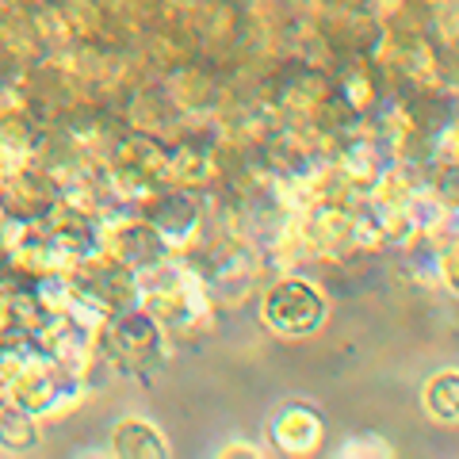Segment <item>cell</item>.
Listing matches in <instances>:
<instances>
[{
	"mask_svg": "<svg viewBox=\"0 0 459 459\" xmlns=\"http://www.w3.org/2000/svg\"><path fill=\"white\" fill-rule=\"evenodd\" d=\"M165 333L169 329L157 322L142 303L123 307L100 325V356H104V364L119 368V371L146 376V368L161 360Z\"/></svg>",
	"mask_w": 459,
	"mask_h": 459,
	"instance_id": "6da1fadb",
	"label": "cell"
},
{
	"mask_svg": "<svg viewBox=\"0 0 459 459\" xmlns=\"http://www.w3.org/2000/svg\"><path fill=\"white\" fill-rule=\"evenodd\" d=\"M341 455H391V448H386V440L383 437H376V433H360V437H349L344 440V448H341Z\"/></svg>",
	"mask_w": 459,
	"mask_h": 459,
	"instance_id": "4fadbf2b",
	"label": "cell"
},
{
	"mask_svg": "<svg viewBox=\"0 0 459 459\" xmlns=\"http://www.w3.org/2000/svg\"><path fill=\"white\" fill-rule=\"evenodd\" d=\"M421 402L433 421L459 425V368H444L437 376H429Z\"/></svg>",
	"mask_w": 459,
	"mask_h": 459,
	"instance_id": "30bf717a",
	"label": "cell"
},
{
	"mask_svg": "<svg viewBox=\"0 0 459 459\" xmlns=\"http://www.w3.org/2000/svg\"><path fill=\"white\" fill-rule=\"evenodd\" d=\"M261 318L272 333L280 337H310L318 333L329 318V299L314 280L303 276H280L268 283V291L261 299Z\"/></svg>",
	"mask_w": 459,
	"mask_h": 459,
	"instance_id": "7a4b0ae2",
	"label": "cell"
},
{
	"mask_svg": "<svg viewBox=\"0 0 459 459\" xmlns=\"http://www.w3.org/2000/svg\"><path fill=\"white\" fill-rule=\"evenodd\" d=\"M268 440L276 444L283 455H310L322 448L325 421L310 402H283L268 421Z\"/></svg>",
	"mask_w": 459,
	"mask_h": 459,
	"instance_id": "277c9868",
	"label": "cell"
},
{
	"mask_svg": "<svg viewBox=\"0 0 459 459\" xmlns=\"http://www.w3.org/2000/svg\"><path fill=\"white\" fill-rule=\"evenodd\" d=\"M96 241H100V253L115 256L119 264H126L131 272H150L161 261H169V241L161 238L146 214H131V211H119V214H104L96 226Z\"/></svg>",
	"mask_w": 459,
	"mask_h": 459,
	"instance_id": "3957f363",
	"label": "cell"
},
{
	"mask_svg": "<svg viewBox=\"0 0 459 459\" xmlns=\"http://www.w3.org/2000/svg\"><path fill=\"white\" fill-rule=\"evenodd\" d=\"M214 177V157L207 150L192 146V142H177L169 150V161H165V184L169 188H184V192H195Z\"/></svg>",
	"mask_w": 459,
	"mask_h": 459,
	"instance_id": "52a82bcc",
	"label": "cell"
},
{
	"mask_svg": "<svg viewBox=\"0 0 459 459\" xmlns=\"http://www.w3.org/2000/svg\"><path fill=\"white\" fill-rule=\"evenodd\" d=\"M35 444H39V413L0 398V448L8 455H23L35 452Z\"/></svg>",
	"mask_w": 459,
	"mask_h": 459,
	"instance_id": "9c48e42d",
	"label": "cell"
},
{
	"mask_svg": "<svg viewBox=\"0 0 459 459\" xmlns=\"http://www.w3.org/2000/svg\"><path fill=\"white\" fill-rule=\"evenodd\" d=\"M437 230H444V226H437ZM433 268H437L440 283L448 287L452 295H459V230H444V238H437Z\"/></svg>",
	"mask_w": 459,
	"mask_h": 459,
	"instance_id": "8fae6325",
	"label": "cell"
},
{
	"mask_svg": "<svg viewBox=\"0 0 459 459\" xmlns=\"http://www.w3.org/2000/svg\"><path fill=\"white\" fill-rule=\"evenodd\" d=\"M146 219L161 230V238L169 241V249L188 246L199 234V222H204V211H199V199L184 188H165L153 192L146 199Z\"/></svg>",
	"mask_w": 459,
	"mask_h": 459,
	"instance_id": "5b68a950",
	"label": "cell"
},
{
	"mask_svg": "<svg viewBox=\"0 0 459 459\" xmlns=\"http://www.w3.org/2000/svg\"><path fill=\"white\" fill-rule=\"evenodd\" d=\"M261 448H253L249 440H226V448H219V459H256Z\"/></svg>",
	"mask_w": 459,
	"mask_h": 459,
	"instance_id": "5bb4252c",
	"label": "cell"
},
{
	"mask_svg": "<svg viewBox=\"0 0 459 459\" xmlns=\"http://www.w3.org/2000/svg\"><path fill=\"white\" fill-rule=\"evenodd\" d=\"M31 344V329L20 318L16 303L8 295H0V352H20Z\"/></svg>",
	"mask_w": 459,
	"mask_h": 459,
	"instance_id": "7c38bea8",
	"label": "cell"
},
{
	"mask_svg": "<svg viewBox=\"0 0 459 459\" xmlns=\"http://www.w3.org/2000/svg\"><path fill=\"white\" fill-rule=\"evenodd\" d=\"M108 452L119 459H165L169 444L146 418H119L108 433Z\"/></svg>",
	"mask_w": 459,
	"mask_h": 459,
	"instance_id": "8992f818",
	"label": "cell"
},
{
	"mask_svg": "<svg viewBox=\"0 0 459 459\" xmlns=\"http://www.w3.org/2000/svg\"><path fill=\"white\" fill-rule=\"evenodd\" d=\"M165 92H169L172 104H177V111H207L214 104V96H219V84H214V77L207 69L180 65L169 74Z\"/></svg>",
	"mask_w": 459,
	"mask_h": 459,
	"instance_id": "ba28073f",
	"label": "cell"
}]
</instances>
